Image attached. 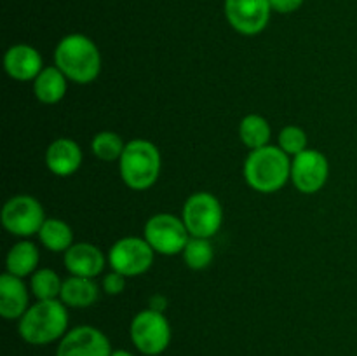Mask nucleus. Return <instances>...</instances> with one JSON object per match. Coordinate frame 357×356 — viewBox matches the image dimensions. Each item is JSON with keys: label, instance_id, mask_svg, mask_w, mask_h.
I'll return each mask as SVG.
<instances>
[{"label": "nucleus", "instance_id": "obj_15", "mask_svg": "<svg viewBox=\"0 0 357 356\" xmlns=\"http://www.w3.org/2000/svg\"><path fill=\"white\" fill-rule=\"evenodd\" d=\"M82 149L72 138H56L45 150V166L56 177H70L82 166Z\"/></svg>", "mask_w": 357, "mask_h": 356}, {"label": "nucleus", "instance_id": "obj_9", "mask_svg": "<svg viewBox=\"0 0 357 356\" xmlns=\"http://www.w3.org/2000/svg\"><path fill=\"white\" fill-rule=\"evenodd\" d=\"M152 250L145 237L126 236L115 241L108 250V265L112 271L121 272L126 278H136V276L145 274L153 265Z\"/></svg>", "mask_w": 357, "mask_h": 356}, {"label": "nucleus", "instance_id": "obj_17", "mask_svg": "<svg viewBox=\"0 0 357 356\" xmlns=\"http://www.w3.org/2000/svg\"><path fill=\"white\" fill-rule=\"evenodd\" d=\"M100 299V286L93 278L72 276L63 279V288L59 300L70 309H86L94 306Z\"/></svg>", "mask_w": 357, "mask_h": 356}, {"label": "nucleus", "instance_id": "obj_5", "mask_svg": "<svg viewBox=\"0 0 357 356\" xmlns=\"http://www.w3.org/2000/svg\"><path fill=\"white\" fill-rule=\"evenodd\" d=\"M129 335L132 346L142 355L159 356L169 348L173 332L166 314L149 307L135 314L129 325Z\"/></svg>", "mask_w": 357, "mask_h": 356}, {"label": "nucleus", "instance_id": "obj_25", "mask_svg": "<svg viewBox=\"0 0 357 356\" xmlns=\"http://www.w3.org/2000/svg\"><path fill=\"white\" fill-rule=\"evenodd\" d=\"M279 147L284 150L289 157H295L298 154L305 152L309 149V138H307L305 129L300 126H284L279 133Z\"/></svg>", "mask_w": 357, "mask_h": 356}, {"label": "nucleus", "instance_id": "obj_29", "mask_svg": "<svg viewBox=\"0 0 357 356\" xmlns=\"http://www.w3.org/2000/svg\"><path fill=\"white\" fill-rule=\"evenodd\" d=\"M110 356H136V355H132V353L126 351V349H114Z\"/></svg>", "mask_w": 357, "mask_h": 356}, {"label": "nucleus", "instance_id": "obj_22", "mask_svg": "<svg viewBox=\"0 0 357 356\" xmlns=\"http://www.w3.org/2000/svg\"><path fill=\"white\" fill-rule=\"evenodd\" d=\"M63 288V279L56 271L49 267L37 269L30 276V290L37 300L59 299Z\"/></svg>", "mask_w": 357, "mask_h": 356}, {"label": "nucleus", "instance_id": "obj_6", "mask_svg": "<svg viewBox=\"0 0 357 356\" xmlns=\"http://www.w3.org/2000/svg\"><path fill=\"white\" fill-rule=\"evenodd\" d=\"M181 218L192 237L211 239L222 229L223 206L220 199L211 192H194L185 201Z\"/></svg>", "mask_w": 357, "mask_h": 356}, {"label": "nucleus", "instance_id": "obj_4", "mask_svg": "<svg viewBox=\"0 0 357 356\" xmlns=\"http://www.w3.org/2000/svg\"><path fill=\"white\" fill-rule=\"evenodd\" d=\"M162 157L155 143L136 138L126 143L119 159V173L122 181L132 191H146L159 180Z\"/></svg>", "mask_w": 357, "mask_h": 356}, {"label": "nucleus", "instance_id": "obj_24", "mask_svg": "<svg viewBox=\"0 0 357 356\" xmlns=\"http://www.w3.org/2000/svg\"><path fill=\"white\" fill-rule=\"evenodd\" d=\"M181 257H183V262L187 264V267H190L192 271H202V269L209 267L213 258H215V250H213L211 239L190 236Z\"/></svg>", "mask_w": 357, "mask_h": 356}, {"label": "nucleus", "instance_id": "obj_18", "mask_svg": "<svg viewBox=\"0 0 357 356\" xmlns=\"http://www.w3.org/2000/svg\"><path fill=\"white\" fill-rule=\"evenodd\" d=\"M68 89V79L56 65L44 66L33 80V94L40 103L56 105L65 98Z\"/></svg>", "mask_w": 357, "mask_h": 356}, {"label": "nucleus", "instance_id": "obj_21", "mask_svg": "<svg viewBox=\"0 0 357 356\" xmlns=\"http://www.w3.org/2000/svg\"><path fill=\"white\" fill-rule=\"evenodd\" d=\"M272 128L267 119L260 114H248L239 122V138L250 150L271 145Z\"/></svg>", "mask_w": 357, "mask_h": 356}, {"label": "nucleus", "instance_id": "obj_11", "mask_svg": "<svg viewBox=\"0 0 357 356\" xmlns=\"http://www.w3.org/2000/svg\"><path fill=\"white\" fill-rule=\"evenodd\" d=\"M110 339L93 325H79L70 328L58 342L56 356H110Z\"/></svg>", "mask_w": 357, "mask_h": 356}, {"label": "nucleus", "instance_id": "obj_23", "mask_svg": "<svg viewBox=\"0 0 357 356\" xmlns=\"http://www.w3.org/2000/svg\"><path fill=\"white\" fill-rule=\"evenodd\" d=\"M124 140L115 131H100L91 140V152L103 163H112V161L121 159L124 152Z\"/></svg>", "mask_w": 357, "mask_h": 356}, {"label": "nucleus", "instance_id": "obj_16", "mask_svg": "<svg viewBox=\"0 0 357 356\" xmlns=\"http://www.w3.org/2000/svg\"><path fill=\"white\" fill-rule=\"evenodd\" d=\"M30 306V293L24 279L3 272L0 276V314L3 320H21Z\"/></svg>", "mask_w": 357, "mask_h": 356}, {"label": "nucleus", "instance_id": "obj_12", "mask_svg": "<svg viewBox=\"0 0 357 356\" xmlns=\"http://www.w3.org/2000/svg\"><path fill=\"white\" fill-rule=\"evenodd\" d=\"M271 0H225V16L241 35H257L271 20Z\"/></svg>", "mask_w": 357, "mask_h": 356}, {"label": "nucleus", "instance_id": "obj_28", "mask_svg": "<svg viewBox=\"0 0 357 356\" xmlns=\"http://www.w3.org/2000/svg\"><path fill=\"white\" fill-rule=\"evenodd\" d=\"M166 304H167V300L164 299L162 295H153L152 299H150V309H155V311H160V313H164V309H166Z\"/></svg>", "mask_w": 357, "mask_h": 356}, {"label": "nucleus", "instance_id": "obj_27", "mask_svg": "<svg viewBox=\"0 0 357 356\" xmlns=\"http://www.w3.org/2000/svg\"><path fill=\"white\" fill-rule=\"evenodd\" d=\"M303 6V0H271L272 10L279 14H289L298 10Z\"/></svg>", "mask_w": 357, "mask_h": 356}, {"label": "nucleus", "instance_id": "obj_7", "mask_svg": "<svg viewBox=\"0 0 357 356\" xmlns=\"http://www.w3.org/2000/svg\"><path fill=\"white\" fill-rule=\"evenodd\" d=\"M143 237L155 253L174 257V255L183 253L190 234L183 218L173 213H155L146 220Z\"/></svg>", "mask_w": 357, "mask_h": 356}, {"label": "nucleus", "instance_id": "obj_2", "mask_svg": "<svg viewBox=\"0 0 357 356\" xmlns=\"http://www.w3.org/2000/svg\"><path fill=\"white\" fill-rule=\"evenodd\" d=\"M244 180L260 194L279 192L291 180V157L279 145L250 150L244 161Z\"/></svg>", "mask_w": 357, "mask_h": 356}, {"label": "nucleus", "instance_id": "obj_13", "mask_svg": "<svg viewBox=\"0 0 357 356\" xmlns=\"http://www.w3.org/2000/svg\"><path fill=\"white\" fill-rule=\"evenodd\" d=\"M3 70L7 75L17 82H33L44 70V59L40 52L28 44L10 45L3 54Z\"/></svg>", "mask_w": 357, "mask_h": 356}, {"label": "nucleus", "instance_id": "obj_14", "mask_svg": "<svg viewBox=\"0 0 357 356\" xmlns=\"http://www.w3.org/2000/svg\"><path fill=\"white\" fill-rule=\"evenodd\" d=\"M63 264L72 276H82V278H96L103 272L108 258L103 251L93 243H73L65 251Z\"/></svg>", "mask_w": 357, "mask_h": 356}, {"label": "nucleus", "instance_id": "obj_10", "mask_svg": "<svg viewBox=\"0 0 357 356\" xmlns=\"http://www.w3.org/2000/svg\"><path fill=\"white\" fill-rule=\"evenodd\" d=\"M330 163L319 150L307 149L291 159V181L302 194H316L326 185Z\"/></svg>", "mask_w": 357, "mask_h": 356}, {"label": "nucleus", "instance_id": "obj_3", "mask_svg": "<svg viewBox=\"0 0 357 356\" xmlns=\"http://www.w3.org/2000/svg\"><path fill=\"white\" fill-rule=\"evenodd\" d=\"M54 65L73 84H91L101 72V52L89 37L70 34L54 49Z\"/></svg>", "mask_w": 357, "mask_h": 356}, {"label": "nucleus", "instance_id": "obj_1", "mask_svg": "<svg viewBox=\"0 0 357 356\" xmlns=\"http://www.w3.org/2000/svg\"><path fill=\"white\" fill-rule=\"evenodd\" d=\"M68 323V307L61 300H37L17 320V334L30 346H47L65 337Z\"/></svg>", "mask_w": 357, "mask_h": 356}, {"label": "nucleus", "instance_id": "obj_19", "mask_svg": "<svg viewBox=\"0 0 357 356\" xmlns=\"http://www.w3.org/2000/svg\"><path fill=\"white\" fill-rule=\"evenodd\" d=\"M40 251L37 244L30 239H21L10 246L6 257V272L17 276V278H28L38 269Z\"/></svg>", "mask_w": 357, "mask_h": 356}, {"label": "nucleus", "instance_id": "obj_8", "mask_svg": "<svg viewBox=\"0 0 357 356\" xmlns=\"http://www.w3.org/2000/svg\"><path fill=\"white\" fill-rule=\"evenodd\" d=\"M2 225L13 236L20 239H30L38 234L45 222V212L37 198L28 194H17L7 199L2 208Z\"/></svg>", "mask_w": 357, "mask_h": 356}, {"label": "nucleus", "instance_id": "obj_20", "mask_svg": "<svg viewBox=\"0 0 357 356\" xmlns=\"http://www.w3.org/2000/svg\"><path fill=\"white\" fill-rule=\"evenodd\" d=\"M37 236L42 246L52 253H65L73 244V229L61 218H45Z\"/></svg>", "mask_w": 357, "mask_h": 356}, {"label": "nucleus", "instance_id": "obj_26", "mask_svg": "<svg viewBox=\"0 0 357 356\" xmlns=\"http://www.w3.org/2000/svg\"><path fill=\"white\" fill-rule=\"evenodd\" d=\"M126 276H122L121 272L110 271L108 274L103 276V281H101V290H103L107 295H121L126 290Z\"/></svg>", "mask_w": 357, "mask_h": 356}]
</instances>
